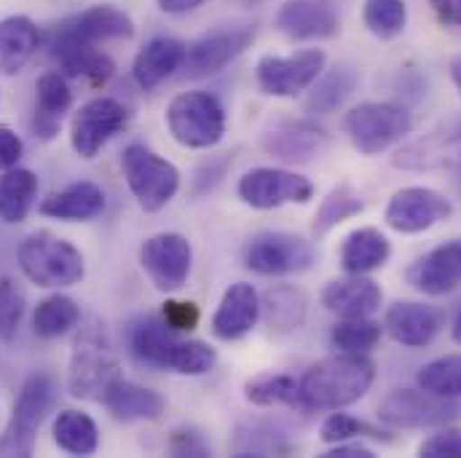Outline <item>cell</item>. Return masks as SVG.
<instances>
[{
    "mask_svg": "<svg viewBox=\"0 0 461 458\" xmlns=\"http://www.w3.org/2000/svg\"><path fill=\"white\" fill-rule=\"evenodd\" d=\"M359 78L351 67H333L328 76H320L314 81V89L306 100V111L314 115H330L336 113L339 108H344L346 100L354 94Z\"/></svg>",
    "mask_w": 461,
    "mask_h": 458,
    "instance_id": "obj_34",
    "label": "cell"
},
{
    "mask_svg": "<svg viewBox=\"0 0 461 458\" xmlns=\"http://www.w3.org/2000/svg\"><path fill=\"white\" fill-rule=\"evenodd\" d=\"M121 375V362L115 356V348L103 325L92 322L86 325L70 354L68 367V389L76 400L103 402L108 389Z\"/></svg>",
    "mask_w": 461,
    "mask_h": 458,
    "instance_id": "obj_3",
    "label": "cell"
},
{
    "mask_svg": "<svg viewBox=\"0 0 461 458\" xmlns=\"http://www.w3.org/2000/svg\"><path fill=\"white\" fill-rule=\"evenodd\" d=\"M255 38L252 24H233V27H218L199 40H194L185 51L183 73L188 78H207L221 73L230 65L239 54L247 51V46Z\"/></svg>",
    "mask_w": 461,
    "mask_h": 458,
    "instance_id": "obj_16",
    "label": "cell"
},
{
    "mask_svg": "<svg viewBox=\"0 0 461 458\" xmlns=\"http://www.w3.org/2000/svg\"><path fill=\"white\" fill-rule=\"evenodd\" d=\"M408 282L429 295V298H443L461 287V238H451L435 249H429L424 257L413 263L408 271Z\"/></svg>",
    "mask_w": 461,
    "mask_h": 458,
    "instance_id": "obj_19",
    "label": "cell"
},
{
    "mask_svg": "<svg viewBox=\"0 0 461 458\" xmlns=\"http://www.w3.org/2000/svg\"><path fill=\"white\" fill-rule=\"evenodd\" d=\"M454 215V204L435 188L411 185L400 188L384 212L386 226L397 233H424Z\"/></svg>",
    "mask_w": 461,
    "mask_h": 458,
    "instance_id": "obj_15",
    "label": "cell"
},
{
    "mask_svg": "<svg viewBox=\"0 0 461 458\" xmlns=\"http://www.w3.org/2000/svg\"><path fill=\"white\" fill-rule=\"evenodd\" d=\"M54 443L70 456H92L100 448V432L92 416L81 410H62L54 421Z\"/></svg>",
    "mask_w": 461,
    "mask_h": 458,
    "instance_id": "obj_33",
    "label": "cell"
},
{
    "mask_svg": "<svg viewBox=\"0 0 461 458\" xmlns=\"http://www.w3.org/2000/svg\"><path fill=\"white\" fill-rule=\"evenodd\" d=\"M306 295L295 287H276L268 290L263 303H260V314L266 317V322L274 330L290 333L298 330L306 319Z\"/></svg>",
    "mask_w": 461,
    "mask_h": 458,
    "instance_id": "obj_36",
    "label": "cell"
},
{
    "mask_svg": "<svg viewBox=\"0 0 461 458\" xmlns=\"http://www.w3.org/2000/svg\"><path fill=\"white\" fill-rule=\"evenodd\" d=\"M375 381V364L365 354H333L301 375L303 410H344L359 402Z\"/></svg>",
    "mask_w": 461,
    "mask_h": 458,
    "instance_id": "obj_1",
    "label": "cell"
},
{
    "mask_svg": "<svg viewBox=\"0 0 461 458\" xmlns=\"http://www.w3.org/2000/svg\"><path fill=\"white\" fill-rule=\"evenodd\" d=\"M164 317H142L129 328V351L137 362L180 375H207L218 364V351L204 341L177 338Z\"/></svg>",
    "mask_w": 461,
    "mask_h": 458,
    "instance_id": "obj_2",
    "label": "cell"
},
{
    "mask_svg": "<svg viewBox=\"0 0 461 458\" xmlns=\"http://www.w3.org/2000/svg\"><path fill=\"white\" fill-rule=\"evenodd\" d=\"M330 145V134L314 121H285L263 137V148L290 164H303L320 156Z\"/></svg>",
    "mask_w": 461,
    "mask_h": 458,
    "instance_id": "obj_21",
    "label": "cell"
},
{
    "mask_svg": "<svg viewBox=\"0 0 461 458\" xmlns=\"http://www.w3.org/2000/svg\"><path fill=\"white\" fill-rule=\"evenodd\" d=\"M38 196V177L30 169L14 166L0 177V220L16 226L22 223Z\"/></svg>",
    "mask_w": 461,
    "mask_h": 458,
    "instance_id": "obj_32",
    "label": "cell"
},
{
    "mask_svg": "<svg viewBox=\"0 0 461 458\" xmlns=\"http://www.w3.org/2000/svg\"><path fill=\"white\" fill-rule=\"evenodd\" d=\"M202 3H204V0H158V8H161L164 13H175V16H180V13H191V11H196Z\"/></svg>",
    "mask_w": 461,
    "mask_h": 458,
    "instance_id": "obj_50",
    "label": "cell"
},
{
    "mask_svg": "<svg viewBox=\"0 0 461 458\" xmlns=\"http://www.w3.org/2000/svg\"><path fill=\"white\" fill-rule=\"evenodd\" d=\"M78 322H81V309L73 298H65V295H51L41 301L32 317L35 336H41L43 341H54L70 333Z\"/></svg>",
    "mask_w": 461,
    "mask_h": 458,
    "instance_id": "obj_37",
    "label": "cell"
},
{
    "mask_svg": "<svg viewBox=\"0 0 461 458\" xmlns=\"http://www.w3.org/2000/svg\"><path fill=\"white\" fill-rule=\"evenodd\" d=\"M359 437L392 443V437L384 429H378V427H373V424H367V421H362V418H357L351 413H341V410H330V416L320 427V440L328 443V445L346 443V440H359Z\"/></svg>",
    "mask_w": 461,
    "mask_h": 458,
    "instance_id": "obj_41",
    "label": "cell"
},
{
    "mask_svg": "<svg viewBox=\"0 0 461 458\" xmlns=\"http://www.w3.org/2000/svg\"><path fill=\"white\" fill-rule=\"evenodd\" d=\"M19 268L38 287H73L84 279V255L65 238L38 230L19 244Z\"/></svg>",
    "mask_w": 461,
    "mask_h": 458,
    "instance_id": "obj_4",
    "label": "cell"
},
{
    "mask_svg": "<svg viewBox=\"0 0 461 458\" xmlns=\"http://www.w3.org/2000/svg\"><path fill=\"white\" fill-rule=\"evenodd\" d=\"M161 317L175 333H191V330H196V325L202 319L199 306L191 301H167Z\"/></svg>",
    "mask_w": 461,
    "mask_h": 458,
    "instance_id": "obj_45",
    "label": "cell"
},
{
    "mask_svg": "<svg viewBox=\"0 0 461 458\" xmlns=\"http://www.w3.org/2000/svg\"><path fill=\"white\" fill-rule=\"evenodd\" d=\"M244 397L258 408H298L301 405V378L287 373H263L244 383Z\"/></svg>",
    "mask_w": 461,
    "mask_h": 458,
    "instance_id": "obj_31",
    "label": "cell"
},
{
    "mask_svg": "<svg viewBox=\"0 0 461 458\" xmlns=\"http://www.w3.org/2000/svg\"><path fill=\"white\" fill-rule=\"evenodd\" d=\"M416 383L424 391H432L446 400H459L461 397V354H448L427 362L416 373Z\"/></svg>",
    "mask_w": 461,
    "mask_h": 458,
    "instance_id": "obj_38",
    "label": "cell"
},
{
    "mask_svg": "<svg viewBox=\"0 0 461 458\" xmlns=\"http://www.w3.org/2000/svg\"><path fill=\"white\" fill-rule=\"evenodd\" d=\"M140 265L158 292H177L191 276V241L183 233H156L140 247Z\"/></svg>",
    "mask_w": 461,
    "mask_h": 458,
    "instance_id": "obj_14",
    "label": "cell"
},
{
    "mask_svg": "<svg viewBox=\"0 0 461 458\" xmlns=\"http://www.w3.org/2000/svg\"><path fill=\"white\" fill-rule=\"evenodd\" d=\"M22 150H24L22 137L14 129L0 123V172L14 169L19 164V158H22Z\"/></svg>",
    "mask_w": 461,
    "mask_h": 458,
    "instance_id": "obj_47",
    "label": "cell"
},
{
    "mask_svg": "<svg viewBox=\"0 0 461 458\" xmlns=\"http://www.w3.org/2000/svg\"><path fill=\"white\" fill-rule=\"evenodd\" d=\"M451 81H454V86L459 89L461 94V54L451 62Z\"/></svg>",
    "mask_w": 461,
    "mask_h": 458,
    "instance_id": "obj_51",
    "label": "cell"
},
{
    "mask_svg": "<svg viewBox=\"0 0 461 458\" xmlns=\"http://www.w3.org/2000/svg\"><path fill=\"white\" fill-rule=\"evenodd\" d=\"M260 319V298L252 284H230L226 295L218 303V311L212 317V333L221 341H239Z\"/></svg>",
    "mask_w": 461,
    "mask_h": 458,
    "instance_id": "obj_23",
    "label": "cell"
},
{
    "mask_svg": "<svg viewBox=\"0 0 461 458\" xmlns=\"http://www.w3.org/2000/svg\"><path fill=\"white\" fill-rule=\"evenodd\" d=\"M317 263L312 241L285 230H266L247 241L244 265L260 276H290L309 271Z\"/></svg>",
    "mask_w": 461,
    "mask_h": 458,
    "instance_id": "obj_10",
    "label": "cell"
},
{
    "mask_svg": "<svg viewBox=\"0 0 461 458\" xmlns=\"http://www.w3.org/2000/svg\"><path fill=\"white\" fill-rule=\"evenodd\" d=\"M322 306L339 319L348 317H370L381 309L384 292L365 274H348L346 279H336L322 290Z\"/></svg>",
    "mask_w": 461,
    "mask_h": 458,
    "instance_id": "obj_22",
    "label": "cell"
},
{
    "mask_svg": "<svg viewBox=\"0 0 461 458\" xmlns=\"http://www.w3.org/2000/svg\"><path fill=\"white\" fill-rule=\"evenodd\" d=\"M389 255H392L389 238L370 226L351 230L339 249V260H341V268L346 274H370V271L386 265Z\"/></svg>",
    "mask_w": 461,
    "mask_h": 458,
    "instance_id": "obj_29",
    "label": "cell"
},
{
    "mask_svg": "<svg viewBox=\"0 0 461 458\" xmlns=\"http://www.w3.org/2000/svg\"><path fill=\"white\" fill-rule=\"evenodd\" d=\"M62 73L68 78H84L89 81L92 86H105L115 73V65L111 57L100 54L97 49H84V51H76L70 57H65L62 62Z\"/></svg>",
    "mask_w": 461,
    "mask_h": 458,
    "instance_id": "obj_42",
    "label": "cell"
},
{
    "mask_svg": "<svg viewBox=\"0 0 461 458\" xmlns=\"http://www.w3.org/2000/svg\"><path fill=\"white\" fill-rule=\"evenodd\" d=\"M381 333L384 328L370 317H348L336 322V328L330 330V344L346 354H367L370 348L378 346Z\"/></svg>",
    "mask_w": 461,
    "mask_h": 458,
    "instance_id": "obj_40",
    "label": "cell"
},
{
    "mask_svg": "<svg viewBox=\"0 0 461 458\" xmlns=\"http://www.w3.org/2000/svg\"><path fill=\"white\" fill-rule=\"evenodd\" d=\"M276 30L293 40H325L339 32V13L325 0H287L276 11Z\"/></svg>",
    "mask_w": 461,
    "mask_h": 458,
    "instance_id": "obj_20",
    "label": "cell"
},
{
    "mask_svg": "<svg viewBox=\"0 0 461 458\" xmlns=\"http://www.w3.org/2000/svg\"><path fill=\"white\" fill-rule=\"evenodd\" d=\"M429 5L443 24L461 27V0H429Z\"/></svg>",
    "mask_w": 461,
    "mask_h": 458,
    "instance_id": "obj_49",
    "label": "cell"
},
{
    "mask_svg": "<svg viewBox=\"0 0 461 458\" xmlns=\"http://www.w3.org/2000/svg\"><path fill=\"white\" fill-rule=\"evenodd\" d=\"M24 317V292L14 279H0V341L16 338Z\"/></svg>",
    "mask_w": 461,
    "mask_h": 458,
    "instance_id": "obj_43",
    "label": "cell"
},
{
    "mask_svg": "<svg viewBox=\"0 0 461 458\" xmlns=\"http://www.w3.org/2000/svg\"><path fill=\"white\" fill-rule=\"evenodd\" d=\"M419 456L424 458H461V429H440L429 440L419 445Z\"/></svg>",
    "mask_w": 461,
    "mask_h": 458,
    "instance_id": "obj_44",
    "label": "cell"
},
{
    "mask_svg": "<svg viewBox=\"0 0 461 458\" xmlns=\"http://www.w3.org/2000/svg\"><path fill=\"white\" fill-rule=\"evenodd\" d=\"M54 402V381L46 373H35L22 383L5 435L0 437V456H32L38 429L46 421Z\"/></svg>",
    "mask_w": 461,
    "mask_h": 458,
    "instance_id": "obj_9",
    "label": "cell"
},
{
    "mask_svg": "<svg viewBox=\"0 0 461 458\" xmlns=\"http://www.w3.org/2000/svg\"><path fill=\"white\" fill-rule=\"evenodd\" d=\"M131 35H134V22L129 19V13H123L111 3H103L62 22L51 35L49 51L57 62H62L65 57L84 51V49H95L103 40L131 38Z\"/></svg>",
    "mask_w": 461,
    "mask_h": 458,
    "instance_id": "obj_8",
    "label": "cell"
},
{
    "mask_svg": "<svg viewBox=\"0 0 461 458\" xmlns=\"http://www.w3.org/2000/svg\"><path fill=\"white\" fill-rule=\"evenodd\" d=\"M41 32L27 16L0 19V73L16 76L38 51Z\"/></svg>",
    "mask_w": 461,
    "mask_h": 458,
    "instance_id": "obj_30",
    "label": "cell"
},
{
    "mask_svg": "<svg viewBox=\"0 0 461 458\" xmlns=\"http://www.w3.org/2000/svg\"><path fill=\"white\" fill-rule=\"evenodd\" d=\"M325 59L328 57L322 49H306V51H298L290 57L266 54L258 59L255 76H258V84L266 94L290 100V97H298L314 86V81L325 70Z\"/></svg>",
    "mask_w": 461,
    "mask_h": 458,
    "instance_id": "obj_13",
    "label": "cell"
},
{
    "mask_svg": "<svg viewBox=\"0 0 461 458\" xmlns=\"http://www.w3.org/2000/svg\"><path fill=\"white\" fill-rule=\"evenodd\" d=\"M346 134L362 156H378L402 142L413 129V115L397 103H362L346 113Z\"/></svg>",
    "mask_w": 461,
    "mask_h": 458,
    "instance_id": "obj_7",
    "label": "cell"
},
{
    "mask_svg": "<svg viewBox=\"0 0 461 458\" xmlns=\"http://www.w3.org/2000/svg\"><path fill=\"white\" fill-rule=\"evenodd\" d=\"M325 458H375V454L362 445L359 440H346V443H336L333 451H325Z\"/></svg>",
    "mask_w": 461,
    "mask_h": 458,
    "instance_id": "obj_48",
    "label": "cell"
},
{
    "mask_svg": "<svg viewBox=\"0 0 461 458\" xmlns=\"http://www.w3.org/2000/svg\"><path fill=\"white\" fill-rule=\"evenodd\" d=\"M169 448H172L175 456H210V445L202 440V435H196L191 429L175 432Z\"/></svg>",
    "mask_w": 461,
    "mask_h": 458,
    "instance_id": "obj_46",
    "label": "cell"
},
{
    "mask_svg": "<svg viewBox=\"0 0 461 458\" xmlns=\"http://www.w3.org/2000/svg\"><path fill=\"white\" fill-rule=\"evenodd\" d=\"M103 405L118 421H156V418H161V413L167 408V402L158 391L145 389L126 378H118L108 389Z\"/></svg>",
    "mask_w": 461,
    "mask_h": 458,
    "instance_id": "obj_27",
    "label": "cell"
},
{
    "mask_svg": "<svg viewBox=\"0 0 461 458\" xmlns=\"http://www.w3.org/2000/svg\"><path fill=\"white\" fill-rule=\"evenodd\" d=\"M103 212H105V193L95 183H73L62 191L49 193L41 202V215L65 220V223L95 220Z\"/></svg>",
    "mask_w": 461,
    "mask_h": 458,
    "instance_id": "obj_26",
    "label": "cell"
},
{
    "mask_svg": "<svg viewBox=\"0 0 461 458\" xmlns=\"http://www.w3.org/2000/svg\"><path fill=\"white\" fill-rule=\"evenodd\" d=\"M443 325H446V317L440 309L427 306V303H413V301H397L394 306L386 309V317H384V330L389 333V338L408 348L429 346L440 336Z\"/></svg>",
    "mask_w": 461,
    "mask_h": 458,
    "instance_id": "obj_18",
    "label": "cell"
},
{
    "mask_svg": "<svg viewBox=\"0 0 461 458\" xmlns=\"http://www.w3.org/2000/svg\"><path fill=\"white\" fill-rule=\"evenodd\" d=\"M167 126L177 145L210 150L226 134V108L210 92H183L167 108Z\"/></svg>",
    "mask_w": 461,
    "mask_h": 458,
    "instance_id": "obj_5",
    "label": "cell"
},
{
    "mask_svg": "<svg viewBox=\"0 0 461 458\" xmlns=\"http://www.w3.org/2000/svg\"><path fill=\"white\" fill-rule=\"evenodd\" d=\"M451 333H454V341L461 344V311L456 314V319H454V328H451Z\"/></svg>",
    "mask_w": 461,
    "mask_h": 458,
    "instance_id": "obj_52",
    "label": "cell"
},
{
    "mask_svg": "<svg viewBox=\"0 0 461 458\" xmlns=\"http://www.w3.org/2000/svg\"><path fill=\"white\" fill-rule=\"evenodd\" d=\"M185 51H188V46L177 38L148 40L145 49H140V54L134 57V67H131L137 86L145 92L161 86L167 78H172L177 70H183Z\"/></svg>",
    "mask_w": 461,
    "mask_h": 458,
    "instance_id": "obj_25",
    "label": "cell"
},
{
    "mask_svg": "<svg viewBox=\"0 0 461 458\" xmlns=\"http://www.w3.org/2000/svg\"><path fill=\"white\" fill-rule=\"evenodd\" d=\"M459 413V402L424 389H397L378 408V418L389 429H435L451 424Z\"/></svg>",
    "mask_w": 461,
    "mask_h": 458,
    "instance_id": "obj_11",
    "label": "cell"
},
{
    "mask_svg": "<svg viewBox=\"0 0 461 458\" xmlns=\"http://www.w3.org/2000/svg\"><path fill=\"white\" fill-rule=\"evenodd\" d=\"M236 193L252 210H276L285 204L312 202L314 199V183L309 177L287 172V169L255 166L239 177Z\"/></svg>",
    "mask_w": 461,
    "mask_h": 458,
    "instance_id": "obj_12",
    "label": "cell"
},
{
    "mask_svg": "<svg viewBox=\"0 0 461 458\" xmlns=\"http://www.w3.org/2000/svg\"><path fill=\"white\" fill-rule=\"evenodd\" d=\"M38 92V105H35V118H32V131L41 139H54L62 126V115L68 113L73 94L59 73H43L35 84Z\"/></svg>",
    "mask_w": 461,
    "mask_h": 458,
    "instance_id": "obj_28",
    "label": "cell"
},
{
    "mask_svg": "<svg viewBox=\"0 0 461 458\" xmlns=\"http://www.w3.org/2000/svg\"><path fill=\"white\" fill-rule=\"evenodd\" d=\"M129 113L113 97H97L86 103L70 126V145L81 158H95L115 134L126 129Z\"/></svg>",
    "mask_w": 461,
    "mask_h": 458,
    "instance_id": "obj_17",
    "label": "cell"
},
{
    "mask_svg": "<svg viewBox=\"0 0 461 458\" xmlns=\"http://www.w3.org/2000/svg\"><path fill=\"white\" fill-rule=\"evenodd\" d=\"M362 212H365L362 196H359L348 183H341V185H336V188L322 199V204L317 207L314 223H312V233H314L317 238H322V236H328L333 229H339L341 223H346L348 218H357V215H362Z\"/></svg>",
    "mask_w": 461,
    "mask_h": 458,
    "instance_id": "obj_35",
    "label": "cell"
},
{
    "mask_svg": "<svg viewBox=\"0 0 461 458\" xmlns=\"http://www.w3.org/2000/svg\"><path fill=\"white\" fill-rule=\"evenodd\" d=\"M121 169L126 185L145 212L164 210L180 191V172L172 161L161 158L156 150L134 142L121 156Z\"/></svg>",
    "mask_w": 461,
    "mask_h": 458,
    "instance_id": "obj_6",
    "label": "cell"
},
{
    "mask_svg": "<svg viewBox=\"0 0 461 458\" xmlns=\"http://www.w3.org/2000/svg\"><path fill=\"white\" fill-rule=\"evenodd\" d=\"M362 22L375 38L392 40V38L402 35V30L408 24V5H405V0H365Z\"/></svg>",
    "mask_w": 461,
    "mask_h": 458,
    "instance_id": "obj_39",
    "label": "cell"
},
{
    "mask_svg": "<svg viewBox=\"0 0 461 458\" xmlns=\"http://www.w3.org/2000/svg\"><path fill=\"white\" fill-rule=\"evenodd\" d=\"M461 158V123L424 134L394 156L400 169H440Z\"/></svg>",
    "mask_w": 461,
    "mask_h": 458,
    "instance_id": "obj_24",
    "label": "cell"
}]
</instances>
